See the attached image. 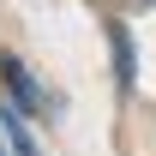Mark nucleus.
<instances>
[{
	"label": "nucleus",
	"instance_id": "obj_1",
	"mask_svg": "<svg viewBox=\"0 0 156 156\" xmlns=\"http://www.w3.org/2000/svg\"><path fill=\"white\" fill-rule=\"evenodd\" d=\"M0 72H6V84H12V96H18L24 108H42V90H36V84H30V72H24L18 60H6Z\"/></svg>",
	"mask_w": 156,
	"mask_h": 156
},
{
	"label": "nucleus",
	"instance_id": "obj_2",
	"mask_svg": "<svg viewBox=\"0 0 156 156\" xmlns=\"http://www.w3.org/2000/svg\"><path fill=\"white\" fill-rule=\"evenodd\" d=\"M0 120H6V138H12V150H18V156H42L36 144H30V132H24V120L12 114V108H6V114H0Z\"/></svg>",
	"mask_w": 156,
	"mask_h": 156
},
{
	"label": "nucleus",
	"instance_id": "obj_3",
	"mask_svg": "<svg viewBox=\"0 0 156 156\" xmlns=\"http://www.w3.org/2000/svg\"><path fill=\"white\" fill-rule=\"evenodd\" d=\"M114 66H120V84H132V42L120 24H114Z\"/></svg>",
	"mask_w": 156,
	"mask_h": 156
}]
</instances>
